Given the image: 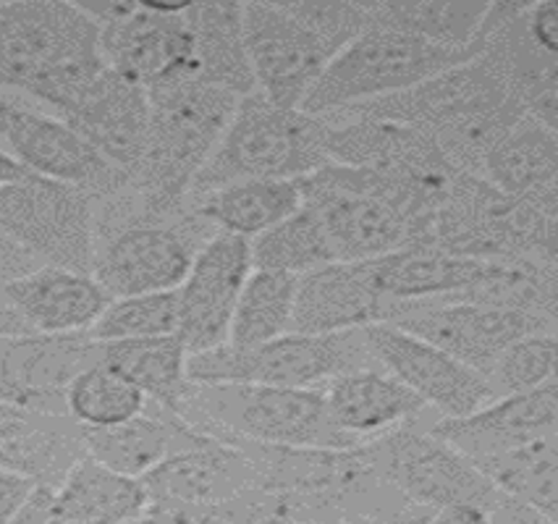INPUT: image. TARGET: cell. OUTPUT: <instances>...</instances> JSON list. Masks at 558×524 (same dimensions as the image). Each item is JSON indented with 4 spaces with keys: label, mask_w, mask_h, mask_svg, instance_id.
<instances>
[{
    "label": "cell",
    "mask_w": 558,
    "mask_h": 524,
    "mask_svg": "<svg viewBox=\"0 0 558 524\" xmlns=\"http://www.w3.org/2000/svg\"><path fill=\"white\" fill-rule=\"evenodd\" d=\"M239 100L233 93L197 80L150 89V129L145 155L129 173V186L97 205V226L121 221H179L190 216V194L207 160L223 139Z\"/></svg>",
    "instance_id": "6da1fadb"
},
{
    "label": "cell",
    "mask_w": 558,
    "mask_h": 524,
    "mask_svg": "<svg viewBox=\"0 0 558 524\" xmlns=\"http://www.w3.org/2000/svg\"><path fill=\"white\" fill-rule=\"evenodd\" d=\"M524 115L527 108L522 106L501 58L488 42L483 56L407 93L347 108L326 119H373L417 126L438 142L453 166L480 176L488 155Z\"/></svg>",
    "instance_id": "7a4b0ae2"
},
{
    "label": "cell",
    "mask_w": 558,
    "mask_h": 524,
    "mask_svg": "<svg viewBox=\"0 0 558 524\" xmlns=\"http://www.w3.org/2000/svg\"><path fill=\"white\" fill-rule=\"evenodd\" d=\"M106 69L100 24L84 3H0V93L22 89L63 115Z\"/></svg>",
    "instance_id": "3957f363"
},
{
    "label": "cell",
    "mask_w": 558,
    "mask_h": 524,
    "mask_svg": "<svg viewBox=\"0 0 558 524\" xmlns=\"http://www.w3.org/2000/svg\"><path fill=\"white\" fill-rule=\"evenodd\" d=\"M369 27L367 3H244V40L257 93L302 108L328 63Z\"/></svg>",
    "instance_id": "277c9868"
},
{
    "label": "cell",
    "mask_w": 558,
    "mask_h": 524,
    "mask_svg": "<svg viewBox=\"0 0 558 524\" xmlns=\"http://www.w3.org/2000/svg\"><path fill=\"white\" fill-rule=\"evenodd\" d=\"M302 203L326 231L336 263H362L404 249L412 226L436 210L407 181L373 171L328 163L300 179Z\"/></svg>",
    "instance_id": "5b68a950"
},
{
    "label": "cell",
    "mask_w": 558,
    "mask_h": 524,
    "mask_svg": "<svg viewBox=\"0 0 558 524\" xmlns=\"http://www.w3.org/2000/svg\"><path fill=\"white\" fill-rule=\"evenodd\" d=\"M330 124L302 108L272 106L252 93L239 100L223 139L207 160L190 199L239 181H300L330 163Z\"/></svg>",
    "instance_id": "8992f818"
},
{
    "label": "cell",
    "mask_w": 558,
    "mask_h": 524,
    "mask_svg": "<svg viewBox=\"0 0 558 524\" xmlns=\"http://www.w3.org/2000/svg\"><path fill=\"white\" fill-rule=\"evenodd\" d=\"M179 417L218 441L287 449H354V443L330 423L323 388L192 383Z\"/></svg>",
    "instance_id": "52a82bcc"
},
{
    "label": "cell",
    "mask_w": 558,
    "mask_h": 524,
    "mask_svg": "<svg viewBox=\"0 0 558 524\" xmlns=\"http://www.w3.org/2000/svg\"><path fill=\"white\" fill-rule=\"evenodd\" d=\"M485 48H446V45L407 35V32L369 27L349 42L304 100L302 111L310 115L341 113L347 108L365 106L380 97L407 93L433 76L451 71L472 58L483 56Z\"/></svg>",
    "instance_id": "ba28073f"
},
{
    "label": "cell",
    "mask_w": 558,
    "mask_h": 524,
    "mask_svg": "<svg viewBox=\"0 0 558 524\" xmlns=\"http://www.w3.org/2000/svg\"><path fill=\"white\" fill-rule=\"evenodd\" d=\"M375 365L365 328L343 333H287L259 346H218L190 354L194 386L257 383L281 388H326L341 375Z\"/></svg>",
    "instance_id": "9c48e42d"
},
{
    "label": "cell",
    "mask_w": 558,
    "mask_h": 524,
    "mask_svg": "<svg viewBox=\"0 0 558 524\" xmlns=\"http://www.w3.org/2000/svg\"><path fill=\"white\" fill-rule=\"evenodd\" d=\"M0 239L45 265L93 273L97 199L43 176L0 184Z\"/></svg>",
    "instance_id": "30bf717a"
},
{
    "label": "cell",
    "mask_w": 558,
    "mask_h": 524,
    "mask_svg": "<svg viewBox=\"0 0 558 524\" xmlns=\"http://www.w3.org/2000/svg\"><path fill=\"white\" fill-rule=\"evenodd\" d=\"M216 231L194 212L179 221H121L97 229L93 276L113 300L179 291Z\"/></svg>",
    "instance_id": "8fae6325"
},
{
    "label": "cell",
    "mask_w": 558,
    "mask_h": 524,
    "mask_svg": "<svg viewBox=\"0 0 558 524\" xmlns=\"http://www.w3.org/2000/svg\"><path fill=\"white\" fill-rule=\"evenodd\" d=\"M87 5L100 24V53L110 71L147 93L163 84L194 80V35L186 3H110Z\"/></svg>",
    "instance_id": "7c38bea8"
},
{
    "label": "cell",
    "mask_w": 558,
    "mask_h": 524,
    "mask_svg": "<svg viewBox=\"0 0 558 524\" xmlns=\"http://www.w3.org/2000/svg\"><path fill=\"white\" fill-rule=\"evenodd\" d=\"M375 472L404 501L420 509H444L451 503H490L501 490L457 446L436 436L430 425H401L369 441Z\"/></svg>",
    "instance_id": "4fadbf2b"
},
{
    "label": "cell",
    "mask_w": 558,
    "mask_h": 524,
    "mask_svg": "<svg viewBox=\"0 0 558 524\" xmlns=\"http://www.w3.org/2000/svg\"><path fill=\"white\" fill-rule=\"evenodd\" d=\"M383 322L430 341L485 378L517 341L537 333L554 336L537 315L470 300L399 302L386 309Z\"/></svg>",
    "instance_id": "5bb4252c"
},
{
    "label": "cell",
    "mask_w": 558,
    "mask_h": 524,
    "mask_svg": "<svg viewBox=\"0 0 558 524\" xmlns=\"http://www.w3.org/2000/svg\"><path fill=\"white\" fill-rule=\"evenodd\" d=\"M0 145L32 176L80 186L108 199L129 186V176L89 145L61 115L0 97Z\"/></svg>",
    "instance_id": "9a60e30c"
},
{
    "label": "cell",
    "mask_w": 558,
    "mask_h": 524,
    "mask_svg": "<svg viewBox=\"0 0 558 524\" xmlns=\"http://www.w3.org/2000/svg\"><path fill=\"white\" fill-rule=\"evenodd\" d=\"M365 341L375 365L404 383L427 410H436L440 419H464L496 401L485 375L391 322L367 326Z\"/></svg>",
    "instance_id": "2e32d148"
},
{
    "label": "cell",
    "mask_w": 558,
    "mask_h": 524,
    "mask_svg": "<svg viewBox=\"0 0 558 524\" xmlns=\"http://www.w3.org/2000/svg\"><path fill=\"white\" fill-rule=\"evenodd\" d=\"M252 270V242L213 234L179 287V331L186 352L203 354L229 344L233 313Z\"/></svg>",
    "instance_id": "e0dca14e"
},
{
    "label": "cell",
    "mask_w": 558,
    "mask_h": 524,
    "mask_svg": "<svg viewBox=\"0 0 558 524\" xmlns=\"http://www.w3.org/2000/svg\"><path fill=\"white\" fill-rule=\"evenodd\" d=\"M95 362H100V344L87 333L0 339V399L35 412L66 414L71 380Z\"/></svg>",
    "instance_id": "ac0fdd59"
},
{
    "label": "cell",
    "mask_w": 558,
    "mask_h": 524,
    "mask_svg": "<svg viewBox=\"0 0 558 524\" xmlns=\"http://www.w3.org/2000/svg\"><path fill=\"white\" fill-rule=\"evenodd\" d=\"M150 503L218 507L250 493H263L252 459L239 443L207 436L192 449L179 451L142 477Z\"/></svg>",
    "instance_id": "d6986e66"
},
{
    "label": "cell",
    "mask_w": 558,
    "mask_h": 524,
    "mask_svg": "<svg viewBox=\"0 0 558 524\" xmlns=\"http://www.w3.org/2000/svg\"><path fill=\"white\" fill-rule=\"evenodd\" d=\"M430 430L475 462L543 441L558 432V375L530 391L490 401L464 419H438Z\"/></svg>",
    "instance_id": "ffe728a7"
},
{
    "label": "cell",
    "mask_w": 558,
    "mask_h": 524,
    "mask_svg": "<svg viewBox=\"0 0 558 524\" xmlns=\"http://www.w3.org/2000/svg\"><path fill=\"white\" fill-rule=\"evenodd\" d=\"M61 119L129 176L145 155L150 93L106 69Z\"/></svg>",
    "instance_id": "44dd1931"
},
{
    "label": "cell",
    "mask_w": 558,
    "mask_h": 524,
    "mask_svg": "<svg viewBox=\"0 0 558 524\" xmlns=\"http://www.w3.org/2000/svg\"><path fill=\"white\" fill-rule=\"evenodd\" d=\"M0 291L32 333L80 336L89 333L113 296L93 273L43 265L0 283Z\"/></svg>",
    "instance_id": "7402d4cb"
},
{
    "label": "cell",
    "mask_w": 558,
    "mask_h": 524,
    "mask_svg": "<svg viewBox=\"0 0 558 524\" xmlns=\"http://www.w3.org/2000/svg\"><path fill=\"white\" fill-rule=\"evenodd\" d=\"M84 456L82 428L66 414L35 412L0 399V470L56 488Z\"/></svg>",
    "instance_id": "603a6c76"
},
{
    "label": "cell",
    "mask_w": 558,
    "mask_h": 524,
    "mask_svg": "<svg viewBox=\"0 0 558 524\" xmlns=\"http://www.w3.org/2000/svg\"><path fill=\"white\" fill-rule=\"evenodd\" d=\"M386 302L367 263H333L300 278L291 333H343L383 322Z\"/></svg>",
    "instance_id": "cb8c5ba5"
},
{
    "label": "cell",
    "mask_w": 558,
    "mask_h": 524,
    "mask_svg": "<svg viewBox=\"0 0 558 524\" xmlns=\"http://www.w3.org/2000/svg\"><path fill=\"white\" fill-rule=\"evenodd\" d=\"M330 423L354 446L369 443L401 425L417 423L427 406L380 367L341 375L323 388Z\"/></svg>",
    "instance_id": "d4e9b609"
},
{
    "label": "cell",
    "mask_w": 558,
    "mask_h": 524,
    "mask_svg": "<svg viewBox=\"0 0 558 524\" xmlns=\"http://www.w3.org/2000/svg\"><path fill=\"white\" fill-rule=\"evenodd\" d=\"M84 451L102 467L123 477L142 480L168 456L205 441V432L192 428L179 414L160 410L147 401V410L129 423L106 430H84Z\"/></svg>",
    "instance_id": "484cf974"
},
{
    "label": "cell",
    "mask_w": 558,
    "mask_h": 524,
    "mask_svg": "<svg viewBox=\"0 0 558 524\" xmlns=\"http://www.w3.org/2000/svg\"><path fill=\"white\" fill-rule=\"evenodd\" d=\"M480 179L558 218V137L527 113L488 155Z\"/></svg>",
    "instance_id": "4316f807"
},
{
    "label": "cell",
    "mask_w": 558,
    "mask_h": 524,
    "mask_svg": "<svg viewBox=\"0 0 558 524\" xmlns=\"http://www.w3.org/2000/svg\"><path fill=\"white\" fill-rule=\"evenodd\" d=\"M524 11L527 3H496L488 42L501 58L511 87L527 113L558 137V58L532 45L524 29Z\"/></svg>",
    "instance_id": "83f0119b"
},
{
    "label": "cell",
    "mask_w": 558,
    "mask_h": 524,
    "mask_svg": "<svg viewBox=\"0 0 558 524\" xmlns=\"http://www.w3.org/2000/svg\"><path fill=\"white\" fill-rule=\"evenodd\" d=\"M194 35V80L236 97L257 93L244 40V3H186Z\"/></svg>",
    "instance_id": "f1b7e54d"
},
{
    "label": "cell",
    "mask_w": 558,
    "mask_h": 524,
    "mask_svg": "<svg viewBox=\"0 0 558 524\" xmlns=\"http://www.w3.org/2000/svg\"><path fill=\"white\" fill-rule=\"evenodd\" d=\"M302 207L300 181H239L190 199V210L220 234L246 242L276 229Z\"/></svg>",
    "instance_id": "f546056e"
},
{
    "label": "cell",
    "mask_w": 558,
    "mask_h": 524,
    "mask_svg": "<svg viewBox=\"0 0 558 524\" xmlns=\"http://www.w3.org/2000/svg\"><path fill=\"white\" fill-rule=\"evenodd\" d=\"M100 362L126 375L150 404L173 414L192 388L190 352L177 333L100 344Z\"/></svg>",
    "instance_id": "4dcf8cb0"
},
{
    "label": "cell",
    "mask_w": 558,
    "mask_h": 524,
    "mask_svg": "<svg viewBox=\"0 0 558 524\" xmlns=\"http://www.w3.org/2000/svg\"><path fill=\"white\" fill-rule=\"evenodd\" d=\"M369 24L399 29L423 40L446 45V48H485V19L490 3H367Z\"/></svg>",
    "instance_id": "1f68e13d"
},
{
    "label": "cell",
    "mask_w": 558,
    "mask_h": 524,
    "mask_svg": "<svg viewBox=\"0 0 558 524\" xmlns=\"http://www.w3.org/2000/svg\"><path fill=\"white\" fill-rule=\"evenodd\" d=\"M475 464L501 493L527 503L543 520L558 524V432Z\"/></svg>",
    "instance_id": "d6a6232c"
},
{
    "label": "cell",
    "mask_w": 558,
    "mask_h": 524,
    "mask_svg": "<svg viewBox=\"0 0 558 524\" xmlns=\"http://www.w3.org/2000/svg\"><path fill=\"white\" fill-rule=\"evenodd\" d=\"M300 278L278 270H252L231 322V346H259L291 333Z\"/></svg>",
    "instance_id": "836d02e7"
},
{
    "label": "cell",
    "mask_w": 558,
    "mask_h": 524,
    "mask_svg": "<svg viewBox=\"0 0 558 524\" xmlns=\"http://www.w3.org/2000/svg\"><path fill=\"white\" fill-rule=\"evenodd\" d=\"M147 410V397L126 375L95 362L71 380L66 414L84 430H106L129 423Z\"/></svg>",
    "instance_id": "e575fe53"
},
{
    "label": "cell",
    "mask_w": 558,
    "mask_h": 524,
    "mask_svg": "<svg viewBox=\"0 0 558 524\" xmlns=\"http://www.w3.org/2000/svg\"><path fill=\"white\" fill-rule=\"evenodd\" d=\"M333 263L336 257L326 231L304 203L276 229L252 239V265L257 270H278V273L302 278Z\"/></svg>",
    "instance_id": "d590c367"
},
{
    "label": "cell",
    "mask_w": 558,
    "mask_h": 524,
    "mask_svg": "<svg viewBox=\"0 0 558 524\" xmlns=\"http://www.w3.org/2000/svg\"><path fill=\"white\" fill-rule=\"evenodd\" d=\"M177 331L179 294L177 291H163V294H140L113 300L87 336L97 344H113V341L173 336Z\"/></svg>",
    "instance_id": "8d00e7d4"
},
{
    "label": "cell",
    "mask_w": 558,
    "mask_h": 524,
    "mask_svg": "<svg viewBox=\"0 0 558 524\" xmlns=\"http://www.w3.org/2000/svg\"><path fill=\"white\" fill-rule=\"evenodd\" d=\"M558 375V336L537 333L517 341L504 352L488 375L493 397H511V393L530 391V388L548 383Z\"/></svg>",
    "instance_id": "74e56055"
},
{
    "label": "cell",
    "mask_w": 558,
    "mask_h": 524,
    "mask_svg": "<svg viewBox=\"0 0 558 524\" xmlns=\"http://www.w3.org/2000/svg\"><path fill=\"white\" fill-rule=\"evenodd\" d=\"M524 29H527V37L537 50L558 58V0L527 3Z\"/></svg>",
    "instance_id": "f35d334b"
},
{
    "label": "cell",
    "mask_w": 558,
    "mask_h": 524,
    "mask_svg": "<svg viewBox=\"0 0 558 524\" xmlns=\"http://www.w3.org/2000/svg\"><path fill=\"white\" fill-rule=\"evenodd\" d=\"M35 490V483L14 472L0 470V524H9L22 511L27 498Z\"/></svg>",
    "instance_id": "ab89813d"
},
{
    "label": "cell",
    "mask_w": 558,
    "mask_h": 524,
    "mask_svg": "<svg viewBox=\"0 0 558 524\" xmlns=\"http://www.w3.org/2000/svg\"><path fill=\"white\" fill-rule=\"evenodd\" d=\"M490 520L493 524H550L535 509H530L527 503L517 501V498L506 493H498L496 501L490 503Z\"/></svg>",
    "instance_id": "60d3db41"
},
{
    "label": "cell",
    "mask_w": 558,
    "mask_h": 524,
    "mask_svg": "<svg viewBox=\"0 0 558 524\" xmlns=\"http://www.w3.org/2000/svg\"><path fill=\"white\" fill-rule=\"evenodd\" d=\"M430 524H493L488 503H451L430 514Z\"/></svg>",
    "instance_id": "b9f144b4"
},
{
    "label": "cell",
    "mask_w": 558,
    "mask_h": 524,
    "mask_svg": "<svg viewBox=\"0 0 558 524\" xmlns=\"http://www.w3.org/2000/svg\"><path fill=\"white\" fill-rule=\"evenodd\" d=\"M32 333L24 320L19 318L16 309L11 307V302L5 300V294L0 291V339H11V336H27Z\"/></svg>",
    "instance_id": "7bdbcfd3"
},
{
    "label": "cell",
    "mask_w": 558,
    "mask_h": 524,
    "mask_svg": "<svg viewBox=\"0 0 558 524\" xmlns=\"http://www.w3.org/2000/svg\"><path fill=\"white\" fill-rule=\"evenodd\" d=\"M24 176H29V173L0 147V184H14V181H22Z\"/></svg>",
    "instance_id": "ee69618b"
},
{
    "label": "cell",
    "mask_w": 558,
    "mask_h": 524,
    "mask_svg": "<svg viewBox=\"0 0 558 524\" xmlns=\"http://www.w3.org/2000/svg\"><path fill=\"white\" fill-rule=\"evenodd\" d=\"M430 509H420V507H412L407 511H401V514L391 516V520H383V522H375V524H430Z\"/></svg>",
    "instance_id": "f6af8a7d"
},
{
    "label": "cell",
    "mask_w": 558,
    "mask_h": 524,
    "mask_svg": "<svg viewBox=\"0 0 558 524\" xmlns=\"http://www.w3.org/2000/svg\"><path fill=\"white\" fill-rule=\"evenodd\" d=\"M263 524H291L289 516H272V520H265Z\"/></svg>",
    "instance_id": "bcb514c9"
},
{
    "label": "cell",
    "mask_w": 558,
    "mask_h": 524,
    "mask_svg": "<svg viewBox=\"0 0 558 524\" xmlns=\"http://www.w3.org/2000/svg\"><path fill=\"white\" fill-rule=\"evenodd\" d=\"M291 524H317V522H291Z\"/></svg>",
    "instance_id": "7dc6e473"
}]
</instances>
